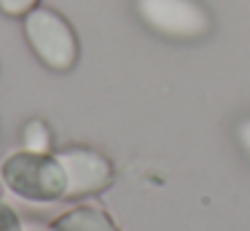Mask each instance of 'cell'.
I'll return each mask as SVG.
<instances>
[{
    "label": "cell",
    "instance_id": "9c48e42d",
    "mask_svg": "<svg viewBox=\"0 0 250 231\" xmlns=\"http://www.w3.org/2000/svg\"><path fill=\"white\" fill-rule=\"evenodd\" d=\"M237 143H239V148H242V153L250 159V118L239 121V126H237Z\"/></svg>",
    "mask_w": 250,
    "mask_h": 231
},
{
    "label": "cell",
    "instance_id": "52a82bcc",
    "mask_svg": "<svg viewBox=\"0 0 250 231\" xmlns=\"http://www.w3.org/2000/svg\"><path fill=\"white\" fill-rule=\"evenodd\" d=\"M0 231H27V226L19 220V215L3 202H0Z\"/></svg>",
    "mask_w": 250,
    "mask_h": 231
},
{
    "label": "cell",
    "instance_id": "3957f363",
    "mask_svg": "<svg viewBox=\"0 0 250 231\" xmlns=\"http://www.w3.org/2000/svg\"><path fill=\"white\" fill-rule=\"evenodd\" d=\"M24 35L35 57L57 73H67L78 62V38L57 11L33 8L24 14Z\"/></svg>",
    "mask_w": 250,
    "mask_h": 231
},
{
    "label": "cell",
    "instance_id": "5b68a950",
    "mask_svg": "<svg viewBox=\"0 0 250 231\" xmlns=\"http://www.w3.org/2000/svg\"><path fill=\"white\" fill-rule=\"evenodd\" d=\"M54 231H119L110 218L105 212L94 207H78V210H70L67 215H62L54 226Z\"/></svg>",
    "mask_w": 250,
    "mask_h": 231
},
{
    "label": "cell",
    "instance_id": "8992f818",
    "mask_svg": "<svg viewBox=\"0 0 250 231\" xmlns=\"http://www.w3.org/2000/svg\"><path fill=\"white\" fill-rule=\"evenodd\" d=\"M22 143H24V150L30 153H49L51 150V132L41 118H33V121L24 124L22 129Z\"/></svg>",
    "mask_w": 250,
    "mask_h": 231
},
{
    "label": "cell",
    "instance_id": "6da1fadb",
    "mask_svg": "<svg viewBox=\"0 0 250 231\" xmlns=\"http://www.w3.org/2000/svg\"><path fill=\"white\" fill-rule=\"evenodd\" d=\"M0 175L17 196L30 199V202L65 199L67 177L60 159L51 153H30V150L14 153L6 159Z\"/></svg>",
    "mask_w": 250,
    "mask_h": 231
},
{
    "label": "cell",
    "instance_id": "30bf717a",
    "mask_svg": "<svg viewBox=\"0 0 250 231\" xmlns=\"http://www.w3.org/2000/svg\"><path fill=\"white\" fill-rule=\"evenodd\" d=\"M51 231H54V229H51Z\"/></svg>",
    "mask_w": 250,
    "mask_h": 231
},
{
    "label": "cell",
    "instance_id": "ba28073f",
    "mask_svg": "<svg viewBox=\"0 0 250 231\" xmlns=\"http://www.w3.org/2000/svg\"><path fill=\"white\" fill-rule=\"evenodd\" d=\"M38 5V0H0V11L8 16H22Z\"/></svg>",
    "mask_w": 250,
    "mask_h": 231
},
{
    "label": "cell",
    "instance_id": "7a4b0ae2",
    "mask_svg": "<svg viewBox=\"0 0 250 231\" xmlns=\"http://www.w3.org/2000/svg\"><path fill=\"white\" fill-rule=\"evenodd\" d=\"M135 14L167 41H199L212 30V16L199 0H135Z\"/></svg>",
    "mask_w": 250,
    "mask_h": 231
},
{
    "label": "cell",
    "instance_id": "277c9868",
    "mask_svg": "<svg viewBox=\"0 0 250 231\" xmlns=\"http://www.w3.org/2000/svg\"><path fill=\"white\" fill-rule=\"evenodd\" d=\"M54 156L60 159L62 169H65V177H67L65 199L103 191L113 180V167H110V161L92 148H65Z\"/></svg>",
    "mask_w": 250,
    "mask_h": 231
}]
</instances>
